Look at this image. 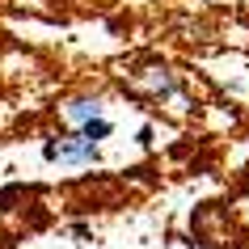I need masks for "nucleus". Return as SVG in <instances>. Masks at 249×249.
Instances as JSON below:
<instances>
[{
	"instance_id": "nucleus-1",
	"label": "nucleus",
	"mask_w": 249,
	"mask_h": 249,
	"mask_svg": "<svg viewBox=\"0 0 249 249\" xmlns=\"http://www.w3.org/2000/svg\"><path fill=\"white\" fill-rule=\"evenodd\" d=\"M42 157L47 160H72V165H93V160H102V148L93 144L89 135H59V140H47L42 144Z\"/></svg>"
},
{
	"instance_id": "nucleus-2",
	"label": "nucleus",
	"mask_w": 249,
	"mask_h": 249,
	"mask_svg": "<svg viewBox=\"0 0 249 249\" xmlns=\"http://www.w3.org/2000/svg\"><path fill=\"white\" fill-rule=\"evenodd\" d=\"M64 114H68V123H72L76 131H85L89 123H102V102H93V97H76V102L64 106Z\"/></svg>"
},
{
	"instance_id": "nucleus-3",
	"label": "nucleus",
	"mask_w": 249,
	"mask_h": 249,
	"mask_svg": "<svg viewBox=\"0 0 249 249\" xmlns=\"http://www.w3.org/2000/svg\"><path fill=\"white\" fill-rule=\"evenodd\" d=\"M148 93H157V97H169V93H178V80H173L169 68H152V72H148Z\"/></svg>"
}]
</instances>
